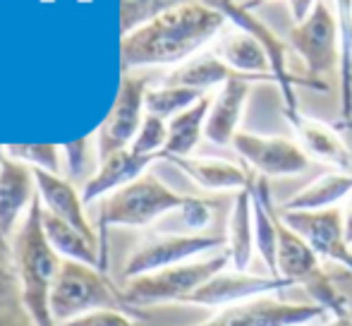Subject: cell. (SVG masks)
Wrapping results in <instances>:
<instances>
[{"mask_svg":"<svg viewBox=\"0 0 352 326\" xmlns=\"http://www.w3.org/2000/svg\"><path fill=\"white\" fill-rule=\"evenodd\" d=\"M180 168L192 182L206 192H242L254 182L247 168L226 159H199V156H168L163 159Z\"/></svg>","mask_w":352,"mask_h":326,"instance_id":"18","label":"cell"},{"mask_svg":"<svg viewBox=\"0 0 352 326\" xmlns=\"http://www.w3.org/2000/svg\"><path fill=\"white\" fill-rule=\"evenodd\" d=\"M211 96H201L195 106L177 113L168 120V142L163 149V159L168 156H192V151L199 146L206 130V116H209Z\"/></svg>","mask_w":352,"mask_h":326,"instance_id":"26","label":"cell"},{"mask_svg":"<svg viewBox=\"0 0 352 326\" xmlns=\"http://www.w3.org/2000/svg\"><path fill=\"white\" fill-rule=\"evenodd\" d=\"M91 140L84 137V140H77V142H70V144L63 146V159L67 163V171H70L72 177H79L87 173L89 163H91Z\"/></svg>","mask_w":352,"mask_h":326,"instance_id":"36","label":"cell"},{"mask_svg":"<svg viewBox=\"0 0 352 326\" xmlns=\"http://www.w3.org/2000/svg\"><path fill=\"white\" fill-rule=\"evenodd\" d=\"M5 156L14 161L29 163L32 168L38 171L53 173V175H60V163H63V146L56 144H12L5 146Z\"/></svg>","mask_w":352,"mask_h":326,"instance_id":"32","label":"cell"},{"mask_svg":"<svg viewBox=\"0 0 352 326\" xmlns=\"http://www.w3.org/2000/svg\"><path fill=\"white\" fill-rule=\"evenodd\" d=\"M343 221H345V235H348L352 245V195L348 197V206L343 209Z\"/></svg>","mask_w":352,"mask_h":326,"instance_id":"38","label":"cell"},{"mask_svg":"<svg viewBox=\"0 0 352 326\" xmlns=\"http://www.w3.org/2000/svg\"><path fill=\"white\" fill-rule=\"evenodd\" d=\"M324 326H352V312L336 314V317H331Z\"/></svg>","mask_w":352,"mask_h":326,"instance_id":"39","label":"cell"},{"mask_svg":"<svg viewBox=\"0 0 352 326\" xmlns=\"http://www.w3.org/2000/svg\"><path fill=\"white\" fill-rule=\"evenodd\" d=\"M0 326H36L22 303L17 271L5 250H0Z\"/></svg>","mask_w":352,"mask_h":326,"instance_id":"29","label":"cell"},{"mask_svg":"<svg viewBox=\"0 0 352 326\" xmlns=\"http://www.w3.org/2000/svg\"><path fill=\"white\" fill-rule=\"evenodd\" d=\"M213 53H216L228 67L240 72V75L256 77V80H261V82L276 84L274 75H271V61H269V56H266L264 46H261L252 34L242 32V29L223 32L221 36L216 39Z\"/></svg>","mask_w":352,"mask_h":326,"instance_id":"21","label":"cell"},{"mask_svg":"<svg viewBox=\"0 0 352 326\" xmlns=\"http://www.w3.org/2000/svg\"><path fill=\"white\" fill-rule=\"evenodd\" d=\"M182 224L192 230V233H204L213 221V206L206 199L199 197H187L185 206L180 209Z\"/></svg>","mask_w":352,"mask_h":326,"instance_id":"35","label":"cell"},{"mask_svg":"<svg viewBox=\"0 0 352 326\" xmlns=\"http://www.w3.org/2000/svg\"><path fill=\"white\" fill-rule=\"evenodd\" d=\"M287 288H295L290 281L274 279V276H259L252 271H237L228 266L226 271L216 274L211 281H206L201 288H197L192 295H187L180 305L190 307H206V309H223L230 305H240L247 300L266 298V295L283 293Z\"/></svg>","mask_w":352,"mask_h":326,"instance_id":"9","label":"cell"},{"mask_svg":"<svg viewBox=\"0 0 352 326\" xmlns=\"http://www.w3.org/2000/svg\"><path fill=\"white\" fill-rule=\"evenodd\" d=\"M41 221H43V233H46L48 243L53 250L60 254V259L79 261V264L96 266L101 271V261L96 257V247L84 233H79L74 226L65 224L63 219L53 216L51 211H46L41 206Z\"/></svg>","mask_w":352,"mask_h":326,"instance_id":"27","label":"cell"},{"mask_svg":"<svg viewBox=\"0 0 352 326\" xmlns=\"http://www.w3.org/2000/svg\"><path fill=\"white\" fill-rule=\"evenodd\" d=\"M32 171H34V180H36L38 199H41L43 209L51 211L58 219H63L65 224L74 226L79 233H84L91 243H96V233H94L91 224L87 221V214H84V209H82L84 202H82V197L77 195V190L60 175L38 171V168H32Z\"/></svg>","mask_w":352,"mask_h":326,"instance_id":"19","label":"cell"},{"mask_svg":"<svg viewBox=\"0 0 352 326\" xmlns=\"http://www.w3.org/2000/svg\"><path fill=\"white\" fill-rule=\"evenodd\" d=\"M156 161H163V156H142V154H135L132 149L116 151V154H111L108 159H103L96 175H91L87 180L84 192H82V202H91V199H96V197L130 185L132 180L144 175L146 168Z\"/></svg>","mask_w":352,"mask_h":326,"instance_id":"22","label":"cell"},{"mask_svg":"<svg viewBox=\"0 0 352 326\" xmlns=\"http://www.w3.org/2000/svg\"><path fill=\"white\" fill-rule=\"evenodd\" d=\"M38 192H34V171L22 161L10 156L0 159V235L10 240L17 233L22 216H27L32 202Z\"/></svg>","mask_w":352,"mask_h":326,"instance_id":"16","label":"cell"},{"mask_svg":"<svg viewBox=\"0 0 352 326\" xmlns=\"http://www.w3.org/2000/svg\"><path fill=\"white\" fill-rule=\"evenodd\" d=\"M283 116L295 132V142L309 159L329 163L333 171H352V151L338 127L305 116L300 108H283Z\"/></svg>","mask_w":352,"mask_h":326,"instance_id":"14","label":"cell"},{"mask_svg":"<svg viewBox=\"0 0 352 326\" xmlns=\"http://www.w3.org/2000/svg\"><path fill=\"white\" fill-rule=\"evenodd\" d=\"M166 142H168V120L156 118V116H148L146 113L130 149L142 156H163Z\"/></svg>","mask_w":352,"mask_h":326,"instance_id":"33","label":"cell"},{"mask_svg":"<svg viewBox=\"0 0 352 326\" xmlns=\"http://www.w3.org/2000/svg\"><path fill=\"white\" fill-rule=\"evenodd\" d=\"M316 3H319V0H287V5H290L292 22H302V19H305L307 14L314 10Z\"/></svg>","mask_w":352,"mask_h":326,"instance_id":"37","label":"cell"},{"mask_svg":"<svg viewBox=\"0 0 352 326\" xmlns=\"http://www.w3.org/2000/svg\"><path fill=\"white\" fill-rule=\"evenodd\" d=\"M201 96H206V94L197 91V89L163 84V87H158V89H148L146 98H144V106H146L148 116L170 120V118L177 116V113H182L190 106H195Z\"/></svg>","mask_w":352,"mask_h":326,"instance_id":"30","label":"cell"},{"mask_svg":"<svg viewBox=\"0 0 352 326\" xmlns=\"http://www.w3.org/2000/svg\"><path fill=\"white\" fill-rule=\"evenodd\" d=\"M278 279L290 281L292 285H302L305 290L329 279L319 254L283 219L278 224Z\"/></svg>","mask_w":352,"mask_h":326,"instance_id":"17","label":"cell"},{"mask_svg":"<svg viewBox=\"0 0 352 326\" xmlns=\"http://www.w3.org/2000/svg\"><path fill=\"white\" fill-rule=\"evenodd\" d=\"M280 219L309 243L321 261L343 266L352 276V245L338 206L326 211H280Z\"/></svg>","mask_w":352,"mask_h":326,"instance_id":"13","label":"cell"},{"mask_svg":"<svg viewBox=\"0 0 352 326\" xmlns=\"http://www.w3.org/2000/svg\"><path fill=\"white\" fill-rule=\"evenodd\" d=\"M232 149L261 177H292L309 168V156L295 140L278 135H256L240 130L232 140Z\"/></svg>","mask_w":352,"mask_h":326,"instance_id":"11","label":"cell"},{"mask_svg":"<svg viewBox=\"0 0 352 326\" xmlns=\"http://www.w3.org/2000/svg\"><path fill=\"white\" fill-rule=\"evenodd\" d=\"M48 309L56 326L72 322L94 309H127L132 314H140L137 309L127 307L122 295L116 293V288L106 281L103 271L70 259H63L48 298Z\"/></svg>","mask_w":352,"mask_h":326,"instance_id":"4","label":"cell"},{"mask_svg":"<svg viewBox=\"0 0 352 326\" xmlns=\"http://www.w3.org/2000/svg\"><path fill=\"white\" fill-rule=\"evenodd\" d=\"M228 19L204 3H187L161 12L122 36V67L182 65L199 56L204 46L216 41Z\"/></svg>","mask_w":352,"mask_h":326,"instance_id":"1","label":"cell"},{"mask_svg":"<svg viewBox=\"0 0 352 326\" xmlns=\"http://www.w3.org/2000/svg\"><path fill=\"white\" fill-rule=\"evenodd\" d=\"M254 84H261L254 77H235L218 87V91L211 96L209 116H206L204 137L216 146H230L235 135L240 132L242 118L247 111V101Z\"/></svg>","mask_w":352,"mask_h":326,"instance_id":"15","label":"cell"},{"mask_svg":"<svg viewBox=\"0 0 352 326\" xmlns=\"http://www.w3.org/2000/svg\"><path fill=\"white\" fill-rule=\"evenodd\" d=\"M230 266V257L226 250L206 257V259L185 261L170 269L153 271V274L130 279L122 290V300L127 307H153V305H180L187 295L211 281L216 274Z\"/></svg>","mask_w":352,"mask_h":326,"instance_id":"5","label":"cell"},{"mask_svg":"<svg viewBox=\"0 0 352 326\" xmlns=\"http://www.w3.org/2000/svg\"><path fill=\"white\" fill-rule=\"evenodd\" d=\"M226 252L230 257V266L237 271H250V264L256 254L254 240V182L247 190L237 192L228 216Z\"/></svg>","mask_w":352,"mask_h":326,"instance_id":"20","label":"cell"},{"mask_svg":"<svg viewBox=\"0 0 352 326\" xmlns=\"http://www.w3.org/2000/svg\"><path fill=\"white\" fill-rule=\"evenodd\" d=\"M148 91L146 77L125 72L120 82V91L108 113L106 122L98 130V159H108L111 154L122 149H130L137 132L142 127V120L146 116L144 98Z\"/></svg>","mask_w":352,"mask_h":326,"instance_id":"10","label":"cell"},{"mask_svg":"<svg viewBox=\"0 0 352 326\" xmlns=\"http://www.w3.org/2000/svg\"><path fill=\"white\" fill-rule=\"evenodd\" d=\"M324 314V309L314 303H285L266 295L216 309L209 319L195 326H305Z\"/></svg>","mask_w":352,"mask_h":326,"instance_id":"12","label":"cell"},{"mask_svg":"<svg viewBox=\"0 0 352 326\" xmlns=\"http://www.w3.org/2000/svg\"><path fill=\"white\" fill-rule=\"evenodd\" d=\"M0 159H3V146H0ZM0 250H5V252H10V245H8V240L0 235Z\"/></svg>","mask_w":352,"mask_h":326,"instance_id":"40","label":"cell"},{"mask_svg":"<svg viewBox=\"0 0 352 326\" xmlns=\"http://www.w3.org/2000/svg\"><path fill=\"white\" fill-rule=\"evenodd\" d=\"M352 195V171H329L297 190L280 204V211H326L336 209Z\"/></svg>","mask_w":352,"mask_h":326,"instance_id":"24","label":"cell"},{"mask_svg":"<svg viewBox=\"0 0 352 326\" xmlns=\"http://www.w3.org/2000/svg\"><path fill=\"white\" fill-rule=\"evenodd\" d=\"M278 224L280 211L276 209L266 177H254V240L256 254L264 261L269 276L278 279Z\"/></svg>","mask_w":352,"mask_h":326,"instance_id":"23","label":"cell"},{"mask_svg":"<svg viewBox=\"0 0 352 326\" xmlns=\"http://www.w3.org/2000/svg\"><path fill=\"white\" fill-rule=\"evenodd\" d=\"M287 46L302 58L309 80L326 84L324 77L329 72H338V22H336L329 3L319 0L302 22H292L290 32H287Z\"/></svg>","mask_w":352,"mask_h":326,"instance_id":"7","label":"cell"},{"mask_svg":"<svg viewBox=\"0 0 352 326\" xmlns=\"http://www.w3.org/2000/svg\"><path fill=\"white\" fill-rule=\"evenodd\" d=\"M336 127H338L340 132H352V120H348V122H338Z\"/></svg>","mask_w":352,"mask_h":326,"instance_id":"41","label":"cell"},{"mask_svg":"<svg viewBox=\"0 0 352 326\" xmlns=\"http://www.w3.org/2000/svg\"><path fill=\"white\" fill-rule=\"evenodd\" d=\"M331 10L338 22L340 61H338V94L340 120H352V0H331Z\"/></svg>","mask_w":352,"mask_h":326,"instance_id":"28","label":"cell"},{"mask_svg":"<svg viewBox=\"0 0 352 326\" xmlns=\"http://www.w3.org/2000/svg\"><path fill=\"white\" fill-rule=\"evenodd\" d=\"M10 257H12L19 288H22V303L32 322L36 326H56L51 309H48V298H51L63 259L43 233L38 195L29 206L24 221L19 224L17 233L12 235Z\"/></svg>","mask_w":352,"mask_h":326,"instance_id":"2","label":"cell"},{"mask_svg":"<svg viewBox=\"0 0 352 326\" xmlns=\"http://www.w3.org/2000/svg\"><path fill=\"white\" fill-rule=\"evenodd\" d=\"M187 3H204L216 10L221 0H122V32H135L137 27L158 17L161 12H168V10Z\"/></svg>","mask_w":352,"mask_h":326,"instance_id":"31","label":"cell"},{"mask_svg":"<svg viewBox=\"0 0 352 326\" xmlns=\"http://www.w3.org/2000/svg\"><path fill=\"white\" fill-rule=\"evenodd\" d=\"M218 12L228 19V24H232L235 29H242V32L252 34L256 41L264 46L266 56L271 61V75H274L276 87L280 89L283 96V108H300L297 106V96H295V87H311L316 91L326 94L329 91V84L314 82L309 77H295L290 70V63H287V56H290V46L287 41H283L278 34L250 8V5L240 3V0H221L218 3Z\"/></svg>","mask_w":352,"mask_h":326,"instance_id":"6","label":"cell"},{"mask_svg":"<svg viewBox=\"0 0 352 326\" xmlns=\"http://www.w3.org/2000/svg\"><path fill=\"white\" fill-rule=\"evenodd\" d=\"M235 77H247V75H240L232 67H228L216 53H199L192 61L177 65L166 77V84H170V87H190L206 94L211 87H223V84L235 80Z\"/></svg>","mask_w":352,"mask_h":326,"instance_id":"25","label":"cell"},{"mask_svg":"<svg viewBox=\"0 0 352 326\" xmlns=\"http://www.w3.org/2000/svg\"><path fill=\"white\" fill-rule=\"evenodd\" d=\"M140 314H132L127 309H94L63 326H140Z\"/></svg>","mask_w":352,"mask_h":326,"instance_id":"34","label":"cell"},{"mask_svg":"<svg viewBox=\"0 0 352 326\" xmlns=\"http://www.w3.org/2000/svg\"><path fill=\"white\" fill-rule=\"evenodd\" d=\"M305 326H307V324H305Z\"/></svg>","mask_w":352,"mask_h":326,"instance_id":"42","label":"cell"},{"mask_svg":"<svg viewBox=\"0 0 352 326\" xmlns=\"http://www.w3.org/2000/svg\"><path fill=\"white\" fill-rule=\"evenodd\" d=\"M187 202V195H180L151 173H144L130 185L111 192L101 204L98 228H101V271H108V228H144L170 211H180Z\"/></svg>","mask_w":352,"mask_h":326,"instance_id":"3","label":"cell"},{"mask_svg":"<svg viewBox=\"0 0 352 326\" xmlns=\"http://www.w3.org/2000/svg\"><path fill=\"white\" fill-rule=\"evenodd\" d=\"M226 250V238L211 233H163L151 235L125 261V276L140 279L153 271L170 269V266L195 261V257L209 254V252Z\"/></svg>","mask_w":352,"mask_h":326,"instance_id":"8","label":"cell"}]
</instances>
